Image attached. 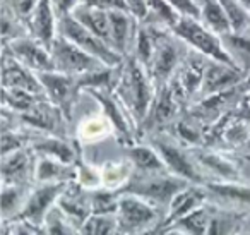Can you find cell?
I'll return each mask as SVG.
<instances>
[{
	"label": "cell",
	"instance_id": "obj_11",
	"mask_svg": "<svg viewBox=\"0 0 250 235\" xmlns=\"http://www.w3.org/2000/svg\"><path fill=\"white\" fill-rule=\"evenodd\" d=\"M89 93L94 100L100 103L101 112L104 114V117L110 120L111 127H113L115 138L122 146H130L136 142L137 136V127L134 124V120L130 118L129 112L125 110V107L120 103L115 93L111 90H89L86 91Z\"/></svg>",
	"mask_w": 250,
	"mask_h": 235
},
{
	"label": "cell",
	"instance_id": "obj_34",
	"mask_svg": "<svg viewBox=\"0 0 250 235\" xmlns=\"http://www.w3.org/2000/svg\"><path fill=\"white\" fill-rule=\"evenodd\" d=\"M209 221H211V204L206 203L204 206L197 208L190 214L177 221L171 228L185 235H208Z\"/></svg>",
	"mask_w": 250,
	"mask_h": 235
},
{
	"label": "cell",
	"instance_id": "obj_38",
	"mask_svg": "<svg viewBox=\"0 0 250 235\" xmlns=\"http://www.w3.org/2000/svg\"><path fill=\"white\" fill-rule=\"evenodd\" d=\"M221 7L225 9L226 16H228L229 23H231V29L235 33H249L250 29V11L242 5L238 0H218Z\"/></svg>",
	"mask_w": 250,
	"mask_h": 235
},
{
	"label": "cell",
	"instance_id": "obj_17",
	"mask_svg": "<svg viewBox=\"0 0 250 235\" xmlns=\"http://www.w3.org/2000/svg\"><path fill=\"white\" fill-rule=\"evenodd\" d=\"M247 76H249V74H247L245 70L240 69V67L231 66V64L216 62V60L209 59L208 66H206L204 83H202V90H201L199 100L212 96V94L223 93V91L233 90V88L245 83Z\"/></svg>",
	"mask_w": 250,
	"mask_h": 235
},
{
	"label": "cell",
	"instance_id": "obj_26",
	"mask_svg": "<svg viewBox=\"0 0 250 235\" xmlns=\"http://www.w3.org/2000/svg\"><path fill=\"white\" fill-rule=\"evenodd\" d=\"M76 165H67L59 160L38 156L35 170V184H70L76 182Z\"/></svg>",
	"mask_w": 250,
	"mask_h": 235
},
{
	"label": "cell",
	"instance_id": "obj_30",
	"mask_svg": "<svg viewBox=\"0 0 250 235\" xmlns=\"http://www.w3.org/2000/svg\"><path fill=\"white\" fill-rule=\"evenodd\" d=\"M33 186H2V223H12L18 220L28 199Z\"/></svg>",
	"mask_w": 250,
	"mask_h": 235
},
{
	"label": "cell",
	"instance_id": "obj_22",
	"mask_svg": "<svg viewBox=\"0 0 250 235\" xmlns=\"http://www.w3.org/2000/svg\"><path fill=\"white\" fill-rule=\"evenodd\" d=\"M2 86L31 91V93L36 94H45L38 74L33 72L26 66H22L19 60H16L5 50H4V59H2Z\"/></svg>",
	"mask_w": 250,
	"mask_h": 235
},
{
	"label": "cell",
	"instance_id": "obj_7",
	"mask_svg": "<svg viewBox=\"0 0 250 235\" xmlns=\"http://www.w3.org/2000/svg\"><path fill=\"white\" fill-rule=\"evenodd\" d=\"M208 60L204 55L197 52H187V55L184 57L182 64L178 66L177 72L173 74V77L170 79V88L175 93V96L178 98L182 105H194L201 96L202 83H204V74H206V66Z\"/></svg>",
	"mask_w": 250,
	"mask_h": 235
},
{
	"label": "cell",
	"instance_id": "obj_24",
	"mask_svg": "<svg viewBox=\"0 0 250 235\" xmlns=\"http://www.w3.org/2000/svg\"><path fill=\"white\" fill-rule=\"evenodd\" d=\"M206 203H208V194H206L204 186H190L185 190H182L173 199L170 210L167 211L163 221H161L160 235H161V232L171 228L177 221H180L182 218L190 214L192 211H195L197 208L204 206Z\"/></svg>",
	"mask_w": 250,
	"mask_h": 235
},
{
	"label": "cell",
	"instance_id": "obj_48",
	"mask_svg": "<svg viewBox=\"0 0 250 235\" xmlns=\"http://www.w3.org/2000/svg\"><path fill=\"white\" fill-rule=\"evenodd\" d=\"M161 235H185V234H182V232L175 230V228H168V230L161 232Z\"/></svg>",
	"mask_w": 250,
	"mask_h": 235
},
{
	"label": "cell",
	"instance_id": "obj_8",
	"mask_svg": "<svg viewBox=\"0 0 250 235\" xmlns=\"http://www.w3.org/2000/svg\"><path fill=\"white\" fill-rule=\"evenodd\" d=\"M180 40L170 31V29H161L158 35L156 48H154L153 59L147 67L151 79H153L156 90L167 86L173 74L177 72L178 66L182 64L187 52H182Z\"/></svg>",
	"mask_w": 250,
	"mask_h": 235
},
{
	"label": "cell",
	"instance_id": "obj_18",
	"mask_svg": "<svg viewBox=\"0 0 250 235\" xmlns=\"http://www.w3.org/2000/svg\"><path fill=\"white\" fill-rule=\"evenodd\" d=\"M36 160L38 156L29 146L2 156V186H35Z\"/></svg>",
	"mask_w": 250,
	"mask_h": 235
},
{
	"label": "cell",
	"instance_id": "obj_1",
	"mask_svg": "<svg viewBox=\"0 0 250 235\" xmlns=\"http://www.w3.org/2000/svg\"><path fill=\"white\" fill-rule=\"evenodd\" d=\"M111 91L120 100L125 110L129 112L130 118L139 131L144 118L149 114L158 91L147 69L136 57L127 55L124 62L117 67V77Z\"/></svg>",
	"mask_w": 250,
	"mask_h": 235
},
{
	"label": "cell",
	"instance_id": "obj_29",
	"mask_svg": "<svg viewBox=\"0 0 250 235\" xmlns=\"http://www.w3.org/2000/svg\"><path fill=\"white\" fill-rule=\"evenodd\" d=\"M108 136H113L115 132L111 127L110 120L104 117L103 112L100 114L87 115L86 118H83L77 127V142L79 144H91V142H100L103 139H106Z\"/></svg>",
	"mask_w": 250,
	"mask_h": 235
},
{
	"label": "cell",
	"instance_id": "obj_46",
	"mask_svg": "<svg viewBox=\"0 0 250 235\" xmlns=\"http://www.w3.org/2000/svg\"><path fill=\"white\" fill-rule=\"evenodd\" d=\"M127 2V11L134 19L144 23L147 19V0H125Z\"/></svg>",
	"mask_w": 250,
	"mask_h": 235
},
{
	"label": "cell",
	"instance_id": "obj_5",
	"mask_svg": "<svg viewBox=\"0 0 250 235\" xmlns=\"http://www.w3.org/2000/svg\"><path fill=\"white\" fill-rule=\"evenodd\" d=\"M163 218V213L147 201L132 196V194H120V204H118L117 213L120 234L134 235L160 230Z\"/></svg>",
	"mask_w": 250,
	"mask_h": 235
},
{
	"label": "cell",
	"instance_id": "obj_9",
	"mask_svg": "<svg viewBox=\"0 0 250 235\" xmlns=\"http://www.w3.org/2000/svg\"><path fill=\"white\" fill-rule=\"evenodd\" d=\"M50 53H52L53 69L57 72L70 74V76H81V74L93 72L101 67H106L96 57L89 55L76 43L69 42L62 35H57L53 43L50 45Z\"/></svg>",
	"mask_w": 250,
	"mask_h": 235
},
{
	"label": "cell",
	"instance_id": "obj_4",
	"mask_svg": "<svg viewBox=\"0 0 250 235\" xmlns=\"http://www.w3.org/2000/svg\"><path fill=\"white\" fill-rule=\"evenodd\" d=\"M170 31L173 33L184 45H187L190 50L204 55L206 59L235 66L231 57H229L228 52H226L225 45H223L221 36L206 28L199 19L182 18Z\"/></svg>",
	"mask_w": 250,
	"mask_h": 235
},
{
	"label": "cell",
	"instance_id": "obj_44",
	"mask_svg": "<svg viewBox=\"0 0 250 235\" xmlns=\"http://www.w3.org/2000/svg\"><path fill=\"white\" fill-rule=\"evenodd\" d=\"M81 4L86 5V7L100 9V11H104V12L127 11V2H125V0H81Z\"/></svg>",
	"mask_w": 250,
	"mask_h": 235
},
{
	"label": "cell",
	"instance_id": "obj_40",
	"mask_svg": "<svg viewBox=\"0 0 250 235\" xmlns=\"http://www.w3.org/2000/svg\"><path fill=\"white\" fill-rule=\"evenodd\" d=\"M77 168V177L76 182L79 184L83 189L86 190H96L100 187H103V179H101V166L91 165V163L84 162L79 156V160L76 162Z\"/></svg>",
	"mask_w": 250,
	"mask_h": 235
},
{
	"label": "cell",
	"instance_id": "obj_47",
	"mask_svg": "<svg viewBox=\"0 0 250 235\" xmlns=\"http://www.w3.org/2000/svg\"><path fill=\"white\" fill-rule=\"evenodd\" d=\"M52 2H53V7H55L57 14H59V18L70 14V12L81 4V0H52Z\"/></svg>",
	"mask_w": 250,
	"mask_h": 235
},
{
	"label": "cell",
	"instance_id": "obj_14",
	"mask_svg": "<svg viewBox=\"0 0 250 235\" xmlns=\"http://www.w3.org/2000/svg\"><path fill=\"white\" fill-rule=\"evenodd\" d=\"M18 118L22 127L31 129L38 134L67 138V122H69V118L48 98H43L29 112L18 115Z\"/></svg>",
	"mask_w": 250,
	"mask_h": 235
},
{
	"label": "cell",
	"instance_id": "obj_50",
	"mask_svg": "<svg viewBox=\"0 0 250 235\" xmlns=\"http://www.w3.org/2000/svg\"><path fill=\"white\" fill-rule=\"evenodd\" d=\"M242 235H250V221H249V225H247V228L243 230V234Z\"/></svg>",
	"mask_w": 250,
	"mask_h": 235
},
{
	"label": "cell",
	"instance_id": "obj_42",
	"mask_svg": "<svg viewBox=\"0 0 250 235\" xmlns=\"http://www.w3.org/2000/svg\"><path fill=\"white\" fill-rule=\"evenodd\" d=\"M2 2H4L2 7L12 12L19 21L24 23L26 28H28V21L35 12L36 5L40 4V0H2Z\"/></svg>",
	"mask_w": 250,
	"mask_h": 235
},
{
	"label": "cell",
	"instance_id": "obj_45",
	"mask_svg": "<svg viewBox=\"0 0 250 235\" xmlns=\"http://www.w3.org/2000/svg\"><path fill=\"white\" fill-rule=\"evenodd\" d=\"M4 235H43V230L35 228L24 221H12V223H2Z\"/></svg>",
	"mask_w": 250,
	"mask_h": 235
},
{
	"label": "cell",
	"instance_id": "obj_39",
	"mask_svg": "<svg viewBox=\"0 0 250 235\" xmlns=\"http://www.w3.org/2000/svg\"><path fill=\"white\" fill-rule=\"evenodd\" d=\"M43 235H79V230L69 221V218L60 211L59 206H55L43 223Z\"/></svg>",
	"mask_w": 250,
	"mask_h": 235
},
{
	"label": "cell",
	"instance_id": "obj_19",
	"mask_svg": "<svg viewBox=\"0 0 250 235\" xmlns=\"http://www.w3.org/2000/svg\"><path fill=\"white\" fill-rule=\"evenodd\" d=\"M192 151L209 182H242L240 168L233 160L209 148H192Z\"/></svg>",
	"mask_w": 250,
	"mask_h": 235
},
{
	"label": "cell",
	"instance_id": "obj_2",
	"mask_svg": "<svg viewBox=\"0 0 250 235\" xmlns=\"http://www.w3.org/2000/svg\"><path fill=\"white\" fill-rule=\"evenodd\" d=\"M190 186H194V184L187 182V180L180 179V177L173 175L170 172H134L129 184L120 190V194H132V196H137L141 199L147 201L154 208H158L165 216L167 211L170 210L175 197Z\"/></svg>",
	"mask_w": 250,
	"mask_h": 235
},
{
	"label": "cell",
	"instance_id": "obj_35",
	"mask_svg": "<svg viewBox=\"0 0 250 235\" xmlns=\"http://www.w3.org/2000/svg\"><path fill=\"white\" fill-rule=\"evenodd\" d=\"M182 16L170 5L168 0H147V19L146 24H154L160 28L171 29Z\"/></svg>",
	"mask_w": 250,
	"mask_h": 235
},
{
	"label": "cell",
	"instance_id": "obj_10",
	"mask_svg": "<svg viewBox=\"0 0 250 235\" xmlns=\"http://www.w3.org/2000/svg\"><path fill=\"white\" fill-rule=\"evenodd\" d=\"M69 184H35L28 194V199L16 221H24L35 228H43L46 214L57 206L60 196Z\"/></svg>",
	"mask_w": 250,
	"mask_h": 235
},
{
	"label": "cell",
	"instance_id": "obj_36",
	"mask_svg": "<svg viewBox=\"0 0 250 235\" xmlns=\"http://www.w3.org/2000/svg\"><path fill=\"white\" fill-rule=\"evenodd\" d=\"M4 108L14 112L16 115H21L29 112L38 101L46 98L45 94H36L31 91L14 90V88H4Z\"/></svg>",
	"mask_w": 250,
	"mask_h": 235
},
{
	"label": "cell",
	"instance_id": "obj_12",
	"mask_svg": "<svg viewBox=\"0 0 250 235\" xmlns=\"http://www.w3.org/2000/svg\"><path fill=\"white\" fill-rule=\"evenodd\" d=\"M184 105L178 101L175 93L171 91L170 84L160 88L156 91L154 101L149 108V114L144 118L143 125L139 127V136H151L156 132H165L170 129V125L180 117V112Z\"/></svg>",
	"mask_w": 250,
	"mask_h": 235
},
{
	"label": "cell",
	"instance_id": "obj_16",
	"mask_svg": "<svg viewBox=\"0 0 250 235\" xmlns=\"http://www.w3.org/2000/svg\"><path fill=\"white\" fill-rule=\"evenodd\" d=\"M4 50L11 53L16 60H19L22 66H26L36 74L55 70L53 69L50 48L43 45V43H40L38 40L31 38L29 35L18 40H12L11 43L4 45Z\"/></svg>",
	"mask_w": 250,
	"mask_h": 235
},
{
	"label": "cell",
	"instance_id": "obj_23",
	"mask_svg": "<svg viewBox=\"0 0 250 235\" xmlns=\"http://www.w3.org/2000/svg\"><path fill=\"white\" fill-rule=\"evenodd\" d=\"M28 33L31 38L38 40L45 47L53 43L59 35V14L53 7L52 0H40L35 12L28 21Z\"/></svg>",
	"mask_w": 250,
	"mask_h": 235
},
{
	"label": "cell",
	"instance_id": "obj_43",
	"mask_svg": "<svg viewBox=\"0 0 250 235\" xmlns=\"http://www.w3.org/2000/svg\"><path fill=\"white\" fill-rule=\"evenodd\" d=\"M182 18L201 19V0H168Z\"/></svg>",
	"mask_w": 250,
	"mask_h": 235
},
{
	"label": "cell",
	"instance_id": "obj_32",
	"mask_svg": "<svg viewBox=\"0 0 250 235\" xmlns=\"http://www.w3.org/2000/svg\"><path fill=\"white\" fill-rule=\"evenodd\" d=\"M221 40L228 55L231 57L233 64L249 74L250 72V33L231 31L228 35H223Z\"/></svg>",
	"mask_w": 250,
	"mask_h": 235
},
{
	"label": "cell",
	"instance_id": "obj_13",
	"mask_svg": "<svg viewBox=\"0 0 250 235\" xmlns=\"http://www.w3.org/2000/svg\"><path fill=\"white\" fill-rule=\"evenodd\" d=\"M38 77L43 86V91H45V96L57 108H60L62 114L70 120L74 105L77 103L81 91H83L79 86V81H77V76L50 70V72L38 74Z\"/></svg>",
	"mask_w": 250,
	"mask_h": 235
},
{
	"label": "cell",
	"instance_id": "obj_27",
	"mask_svg": "<svg viewBox=\"0 0 250 235\" xmlns=\"http://www.w3.org/2000/svg\"><path fill=\"white\" fill-rule=\"evenodd\" d=\"M249 221V214L221 210L211 204V221H209L208 235H242Z\"/></svg>",
	"mask_w": 250,
	"mask_h": 235
},
{
	"label": "cell",
	"instance_id": "obj_41",
	"mask_svg": "<svg viewBox=\"0 0 250 235\" xmlns=\"http://www.w3.org/2000/svg\"><path fill=\"white\" fill-rule=\"evenodd\" d=\"M118 221L117 216H103L93 214L83 227L79 228V235H117Z\"/></svg>",
	"mask_w": 250,
	"mask_h": 235
},
{
	"label": "cell",
	"instance_id": "obj_33",
	"mask_svg": "<svg viewBox=\"0 0 250 235\" xmlns=\"http://www.w3.org/2000/svg\"><path fill=\"white\" fill-rule=\"evenodd\" d=\"M199 21L219 36L233 31L231 23L218 0H201V19Z\"/></svg>",
	"mask_w": 250,
	"mask_h": 235
},
{
	"label": "cell",
	"instance_id": "obj_31",
	"mask_svg": "<svg viewBox=\"0 0 250 235\" xmlns=\"http://www.w3.org/2000/svg\"><path fill=\"white\" fill-rule=\"evenodd\" d=\"M132 175L134 165L127 158L117 160V162H106L104 165H101V179H103L104 189L120 192L129 184Z\"/></svg>",
	"mask_w": 250,
	"mask_h": 235
},
{
	"label": "cell",
	"instance_id": "obj_3",
	"mask_svg": "<svg viewBox=\"0 0 250 235\" xmlns=\"http://www.w3.org/2000/svg\"><path fill=\"white\" fill-rule=\"evenodd\" d=\"M147 142L158 151L170 173L194 184V186H204L209 182L206 173L199 166L192 148L182 144L171 134L156 132V134L147 136Z\"/></svg>",
	"mask_w": 250,
	"mask_h": 235
},
{
	"label": "cell",
	"instance_id": "obj_51",
	"mask_svg": "<svg viewBox=\"0 0 250 235\" xmlns=\"http://www.w3.org/2000/svg\"><path fill=\"white\" fill-rule=\"evenodd\" d=\"M249 33H250V29H249Z\"/></svg>",
	"mask_w": 250,
	"mask_h": 235
},
{
	"label": "cell",
	"instance_id": "obj_6",
	"mask_svg": "<svg viewBox=\"0 0 250 235\" xmlns=\"http://www.w3.org/2000/svg\"><path fill=\"white\" fill-rule=\"evenodd\" d=\"M59 35H62L69 42L76 43L79 48H83L89 55L96 57L106 67H118L125 59L120 53L115 52L110 45H106L103 40L93 35L87 28H84L72 14L59 18Z\"/></svg>",
	"mask_w": 250,
	"mask_h": 235
},
{
	"label": "cell",
	"instance_id": "obj_15",
	"mask_svg": "<svg viewBox=\"0 0 250 235\" xmlns=\"http://www.w3.org/2000/svg\"><path fill=\"white\" fill-rule=\"evenodd\" d=\"M204 189L209 204L250 216V184L208 182L204 184Z\"/></svg>",
	"mask_w": 250,
	"mask_h": 235
},
{
	"label": "cell",
	"instance_id": "obj_37",
	"mask_svg": "<svg viewBox=\"0 0 250 235\" xmlns=\"http://www.w3.org/2000/svg\"><path fill=\"white\" fill-rule=\"evenodd\" d=\"M118 204H120V192L100 187L91 190V210L93 214H103V216H117Z\"/></svg>",
	"mask_w": 250,
	"mask_h": 235
},
{
	"label": "cell",
	"instance_id": "obj_49",
	"mask_svg": "<svg viewBox=\"0 0 250 235\" xmlns=\"http://www.w3.org/2000/svg\"><path fill=\"white\" fill-rule=\"evenodd\" d=\"M238 2H240V4H242V5H245V7L250 11V0H238Z\"/></svg>",
	"mask_w": 250,
	"mask_h": 235
},
{
	"label": "cell",
	"instance_id": "obj_21",
	"mask_svg": "<svg viewBox=\"0 0 250 235\" xmlns=\"http://www.w3.org/2000/svg\"><path fill=\"white\" fill-rule=\"evenodd\" d=\"M57 206L60 208L63 214L69 218V221L79 230L91 216V192L79 186L77 182H70L63 194L60 196Z\"/></svg>",
	"mask_w": 250,
	"mask_h": 235
},
{
	"label": "cell",
	"instance_id": "obj_20",
	"mask_svg": "<svg viewBox=\"0 0 250 235\" xmlns=\"http://www.w3.org/2000/svg\"><path fill=\"white\" fill-rule=\"evenodd\" d=\"M79 146L81 144L77 141H69L67 138H60V136L36 134L29 148L35 151L36 156L59 160L67 165H76L81 156Z\"/></svg>",
	"mask_w": 250,
	"mask_h": 235
},
{
	"label": "cell",
	"instance_id": "obj_25",
	"mask_svg": "<svg viewBox=\"0 0 250 235\" xmlns=\"http://www.w3.org/2000/svg\"><path fill=\"white\" fill-rule=\"evenodd\" d=\"M125 158L134 165V172L141 173H160L168 172L167 165L158 155V151L149 144L134 142L130 146H125Z\"/></svg>",
	"mask_w": 250,
	"mask_h": 235
},
{
	"label": "cell",
	"instance_id": "obj_28",
	"mask_svg": "<svg viewBox=\"0 0 250 235\" xmlns=\"http://www.w3.org/2000/svg\"><path fill=\"white\" fill-rule=\"evenodd\" d=\"M70 14L84 26L89 29L93 35L103 40L106 45L111 47V29H110V16L108 12L100 11V9L86 7V5L79 4Z\"/></svg>",
	"mask_w": 250,
	"mask_h": 235
}]
</instances>
